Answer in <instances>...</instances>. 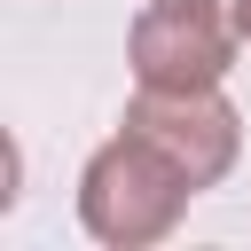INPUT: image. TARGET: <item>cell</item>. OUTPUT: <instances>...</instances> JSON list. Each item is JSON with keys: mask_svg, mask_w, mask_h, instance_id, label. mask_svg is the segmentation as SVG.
<instances>
[{"mask_svg": "<svg viewBox=\"0 0 251 251\" xmlns=\"http://www.w3.org/2000/svg\"><path fill=\"white\" fill-rule=\"evenodd\" d=\"M126 133H141L149 149H165L196 188L227 180L235 149H243V118L220 86H141L126 102Z\"/></svg>", "mask_w": 251, "mask_h": 251, "instance_id": "3957f363", "label": "cell"}, {"mask_svg": "<svg viewBox=\"0 0 251 251\" xmlns=\"http://www.w3.org/2000/svg\"><path fill=\"white\" fill-rule=\"evenodd\" d=\"M235 16L220 0H149L126 31L141 86H220L235 71Z\"/></svg>", "mask_w": 251, "mask_h": 251, "instance_id": "7a4b0ae2", "label": "cell"}, {"mask_svg": "<svg viewBox=\"0 0 251 251\" xmlns=\"http://www.w3.org/2000/svg\"><path fill=\"white\" fill-rule=\"evenodd\" d=\"M188 196H196V180H188L165 149H149L141 133H126V126H118V133L86 157V173H78V220H86V235L110 243V251L165 243V235L180 227Z\"/></svg>", "mask_w": 251, "mask_h": 251, "instance_id": "6da1fadb", "label": "cell"}, {"mask_svg": "<svg viewBox=\"0 0 251 251\" xmlns=\"http://www.w3.org/2000/svg\"><path fill=\"white\" fill-rule=\"evenodd\" d=\"M227 16H235V31H243V47H251V0H227Z\"/></svg>", "mask_w": 251, "mask_h": 251, "instance_id": "277c9868", "label": "cell"}]
</instances>
